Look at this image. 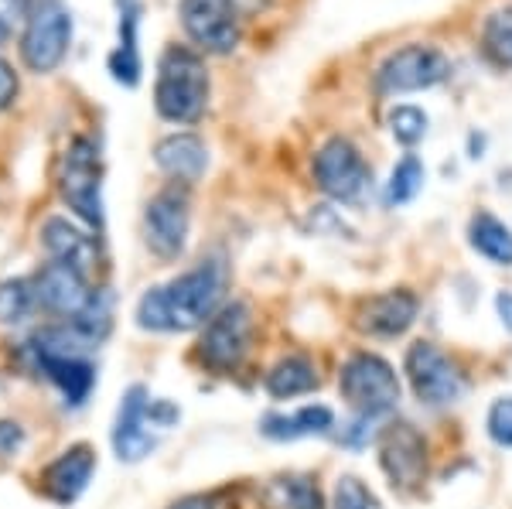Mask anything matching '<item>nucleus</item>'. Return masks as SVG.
Segmentation results:
<instances>
[{
	"label": "nucleus",
	"mask_w": 512,
	"mask_h": 509,
	"mask_svg": "<svg viewBox=\"0 0 512 509\" xmlns=\"http://www.w3.org/2000/svg\"><path fill=\"white\" fill-rule=\"evenodd\" d=\"M222 294H226L222 260H202L171 284L151 287L137 301V325L144 332H192L222 308Z\"/></svg>",
	"instance_id": "1"
},
{
	"label": "nucleus",
	"mask_w": 512,
	"mask_h": 509,
	"mask_svg": "<svg viewBox=\"0 0 512 509\" xmlns=\"http://www.w3.org/2000/svg\"><path fill=\"white\" fill-rule=\"evenodd\" d=\"M209 103V69L188 48H168L158 62V82H154V110L168 123H195L202 120Z\"/></svg>",
	"instance_id": "2"
},
{
	"label": "nucleus",
	"mask_w": 512,
	"mask_h": 509,
	"mask_svg": "<svg viewBox=\"0 0 512 509\" xmlns=\"http://www.w3.org/2000/svg\"><path fill=\"white\" fill-rule=\"evenodd\" d=\"M338 393L362 417H390L400 404V376L379 352L359 349L338 369Z\"/></svg>",
	"instance_id": "3"
},
{
	"label": "nucleus",
	"mask_w": 512,
	"mask_h": 509,
	"mask_svg": "<svg viewBox=\"0 0 512 509\" xmlns=\"http://www.w3.org/2000/svg\"><path fill=\"white\" fill-rule=\"evenodd\" d=\"M250 332H253V315L243 301L222 305L202 325V335H198V363L219 376L236 373L243 366L246 352H250Z\"/></svg>",
	"instance_id": "4"
},
{
	"label": "nucleus",
	"mask_w": 512,
	"mask_h": 509,
	"mask_svg": "<svg viewBox=\"0 0 512 509\" xmlns=\"http://www.w3.org/2000/svg\"><path fill=\"white\" fill-rule=\"evenodd\" d=\"M403 373H407L410 390L424 407H451L465 393V376H461L458 363L427 339H417L414 346H407Z\"/></svg>",
	"instance_id": "5"
},
{
	"label": "nucleus",
	"mask_w": 512,
	"mask_h": 509,
	"mask_svg": "<svg viewBox=\"0 0 512 509\" xmlns=\"http://www.w3.org/2000/svg\"><path fill=\"white\" fill-rule=\"evenodd\" d=\"M59 188L82 223L103 229V164H99V147L89 137H76L69 144L62 158Z\"/></svg>",
	"instance_id": "6"
},
{
	"label": "nucleus",
	"mask_w": 512,
	"mask_h": 509,
	"mask_svg": "<svg viewBox=\"0 0 512 509\" xmlns=\"http://www.w3.org/2000/svg\"><path fill=\"white\" fill-rule=\"evenodd\" d=\"M311 171H315V182L321 192H325L328 199L345 202V205L362 202V195H366V188H369V178H373L362 151L349 137H328V141L318 147L315 161H311Z\"/></svg>",
	"instance_id": "7"
},
{
	"label": "nucleus",
	"mask_w": 512,
	"mask_h": 509,
	"mask_svg": "<svg viewBox=\"0 0 512 509\" xmlns=\"http://www.w3.org/2000/svg\"><path fill=\"white\" fill-rule=\"evenodd\" d=\"M69 41H72V14L65 11L59 0H41L35 11L28 14L21 35V59L31 72L45 76L55 72L62 65V59L69 55Z\"/></svg>",
	"instance_id": "8"
},
{
	"label": "nucleus",
	"mask_w": 512,
	"mask_h": 509,
	"mask_svg": "<svg viewBox=\"0 0 512 509\" xmlns=\"http://www.w3.org/2000/svg\"><path fill=\"white\" fill-rule=\"evenodd\" d=\"M376 451H379V469L390 479V486L396 492H417L427 479V465H431V455H427V441L410 421H393L379 431L376 438Z\"/></svg>",
	"instance_id": "9"
},
{
	"label": "nucleus",
	"mask_w": 512,
	"mask_h": 509,
	"mask_svg": "<svg viewBox=\"0 0 512 509\" xmlns=\"http://www.w3.org/2000/svg\"><path fill=\"white\" fill-rule=\"evenodd\" d=\"M451 72L448 59L441 48L434 45H403L383 59L376 69V89L383 96H403V93H420L431 89L437 82H444Z\"/></svg>",
	"instance_id": "10"
},
{
	"label": "nucleus",
	"mask_w": 512,
	"mask_h": 509,
	"mask_svg": "<svg viewBox=\"0 0 512 509\" xmlns=\"http://www.w3.org/2000/svg\"><path fill=\"white\" fill-rule=\"evenodd\" d=\"M181 28L205 52L226 55L239 45V7L236 0H181Z\"/></svg>",
	"instance_id": "11"
},
{
	"label": "nucleus",
	"mask_w": 512,
	"mask_h": 509,
	"mask_svg": "<svg viewBox=\"0 0 512 509\" xmlns=\"http://www.w3.org/2000/svg\"><path fill=\"white\" fill-rule=\"evenodd\" d=\"M188 226H192V216H188V195L178 192V185L164 188V192H158L151 202H147V212H144L147 246H151L161 260H178L181 253H185Z\"/></svg>",
	"instance_id": "12"
},
{
	"label": "nucleus",
	"mask_w": 512,
	"mask_h": 509,
	"mask_svg": "<svg viewBox=\"0 0 512 509\" xmlns=\"http://www.w3.org/2000/svg\"><path fill=\"white\" fill-rule=\"evenodd\" d=\"M420 301L414 291L407 287H393V291L373 294V298H362L359 308H355L352 325L359 328L369 339H400V335L410 332V325L417 322Z\"/></svg>",
	"instance_id": "13"
},
{
	"label": "nucleus",
	"mask_w": 512,
	"mask_h": 509,
	"mask_svg": "<svg viewBox=\"0 0 512 509\" xmlns=\"http://www.w3.org/2000/svg\"><path fill=\"white\" fill-rule=\"evenodd\" d=\"M147 387L144 383H134L120 400L117 410V424H113V451H117L120 462H144L154 448H158V438L147 431Z\"/></svg>",
	"instance_id": "14"
},
{
	"label": "nucleus",
	"mask_w": 512,
	"mask_h": 509,
	"mask_svg": "<svg viewBox=\"0 0 512 509\" xmlns=\"http://www.w3.org/2000/svg\"><path fill=\"white\" fill-rule=\"evenodd\" d=\"M35 298L38 305L52 315H65V318H76L82 308L89 305L93 291L86 284V274L72 264H62V260H52L38 270L35 277Z\"/></svg>",
	"instance_id": "15"
},
{
	"label": "nucleus",
	"mask_w": 512,
	"mask_h": 509,
	"mask_svg": "<svg viewBox=\"0 0 512 509\" xmlns=\"http://www.w3.org/2000/svg\"><path fill=\"white\" fill-rule=\"evenodd\" d=\"M24 352L31 356V366L38 373H45L55 387L62 390L65 404L69 407H82L89 400V393L96 387V366L82 356H52V352H41L28 342Z\"/></svg>",
	"instance_id": "16"
},
{
	"label": "nucleus",
	"mask_w": 512,
	"mask_h": 509,
	"mask_svg": "<svg viewBox=\"0 0 512 509\" xmlns=\"http://www.w3.org/2000/svg\"><path fill=\"white\" fill-rule=\"evenodd\" d=\"M96 472V451L89 445H72L69 451H62L52 465L45 469V489L55 503L69 506L86 492L89 479Z\"/></svg>",
	"instance_id": "17"
},
{
	"label": "nucleus",
	"mask_w": 512,
	"mask_h": 509,
	"mask_svg": "<svg viewBox=\"0 0 512 509\" xmlns=\"http://www.w3.org/2000/svg\"><path fill=\"white\" fill-rule=\"evenodd\" d=\"M335 428V410L328 404H304L294 414H270L260 417V434L270 441H301V438H315V434H332Z\"/></svg>",
	"instance_id": "18"
},
{
	"label": "nucleus",
	"mask_w": 512,
	"mask_h": 509,
	"mask_svg": "<svg viewBox=\"0 0 512 509\" xmlns=\"http://www.w3.org/2000/svg\"><path fill=\"white\" fill-rule=\"evenodd\" d=\"M154 161L164 175H171L181 185H192L209 168V151H205L198 134H168L154 147Z\"/></svg>",
	"instance_id": "19"
},
{
	"label": "nucleus",
	"mask_w": 512,
	"mask_h": 509,
	"mask_svg": "<svg viewBox=\"0 0 512 509\" xmlns=\"http://www.w3.org/2000/svg\"><path fill=\"white\" fill-rule=\"evenodd\" d=\"M41 243H45L48 257L79 267L82 274H86V267L93 264L96 246H93V240H89V233H82L79 226H72L65 216L45 219V226H41Z\"/></svg>",
	"instance_id": "20"
},
{
	"label": "nucleus",
	"mask_w": 512,
	"mask_h": 509,
	"mask_svg": "<svg viewBox=\"0 0 512 509\" xmlns=\"http://www.w3.org/2000/svg\"><path fill=\"white\" fill-rule=\"evenodd\" d=\"M263 390H267L274 400L304 397V393L318 390V369L308 356L291 352V356L277 359V363L270 366V373L263 376Z\"/></svg>",
	"instance_id": "21"
},
{
	"label": "nucleus",
	"mask_w": 512,
	"mask_h": 509,
	"mask_svg": "<svg viewBox=\"0 0 512 509\" xmlns=\"http://www.w3.org/2000/svg\"><path fill=\"white\" fill-rule=\"evenodd\" d=\"M263 509H328V503L311 475H277L263 486Z\"/></svg>",
	"instance_id": "22"
},
{
	"label": "nucleus",
	"mask_w": 512,
	"mask_h": 509,
	"mask_svg": "<svg viewBox=\"0 0 512 509\" xmlns=\"http://www.w3.org/2000/svg\"><path fill=\"white\" fill-rule=\"evenodd\" d=\"M137 24H140L137 0H120V45H117V52L110 55V72H113V79L127 89H134L140 82Z\"/></svg>",
	"instance_id": "23"
},
{
	"label": "nucleus",
	"mask_w": 512,
	"mask_h": 509,
	"mask_svg": "<svg viewBox=\"0 0 512 509\" xmlns=\"http://www.w3.org/2000/svg\"><path fill=\"white\" fill-rule=\"evenodd\" d=\"M468 243L478 257H485L495 267H512V229L495 219L492 212L478 209L468 223Z\"/></svg>",
	"instance_id": "24"
},
{
	"label": "nucleus",
	"mask_w": 512,
	"mask_h": 509,
	"mask_svg": "<svg viewBox=\"0 0 512 509\" xmlns=\"http://www.w3.org/2000/svg\"><path fill=\"white\" fill-rule=\"evenodd\" d=\"M427 182V168L424 161L417 158V154H403L400 161H396L390 182H386V205H407L414 202L420 195V188Z\"/></svg>",
	"instance_id": "25"
},
{
	"label": "nucleus",
	"mask_w": 512,
	"mask_h": 509,
	"mask_svg": "<svg viewBox=\"0 0 512 509\" xmlns=\"http://www.w3.org/2000/svg\"><path fill=\"white\" fill-rule=\"evenodd\" d=\"M38 305L35 284L14 277V281L0 284V325H21L31 315V308Z\"/></svg>",
	"instance_id": "26"
},
{
	"label": "nucleus",
	"mask_w": 512,
	"mask_h": 509,
	"mask_svg": "<svg viewBox=\"0 0 512 509\" xmlns=\"http://www.w3.org/2000/svg\"><path fill=\"white\" fill-rule=\"evenodd\" d=\"M482 38H485V52L499 65H509L512 69V4L489 14V21H485V28H482Z\"/></svg>",
	"instance_id": "27"
},
{
	"label": "nucleus",
	"mask_w": 512,
	"mask_h": 509,
	"mask_svg": "<svg viewBox=\"0 0 512 509\" xmlns=\"http://www.w3.org/2000/svg\"><path fill=\"white\" fill-rule=\"evenodd\" d=\"M390 134L396 137V144L417 147L427 137V113L414 103L393 106L390 110Z\"/></svg>",
	"instance_id": "28"
},
{
	"label": "nucleus",
	"mask_w": 512,
	"mask_h": 509,
	"mask_svg": "<svg viewBox=\"0 0 512 509\" xmlns=\"http://www.w3.org/2000/svg\"><path fill=\"white\" fill-rule=\"evenodd\" d=\"M485 434L492 438V445L512 448V397L492 400L489 414H485Z\"/></svg>",
	"instance_id": "29"
},
{
	"label": "nucleus",
	"mask_w": 512,
	"mask_h": 509,
	"mask_svg": "<svg viewBox=\"0 0 512 509\" xmlns=\"http://www.w3.org/2000/svg\"><path fill=\"white\" fill-rule=\"evenodd\" d=\"M328 509H376V496L355 475H342Z\"/></svg>",
	"instance_id": "30"
},
{
	"label": "nucleus",
	"mask_w": 512,
	"mask_h": 509,
	"mask_svg": "<svg viewBox=\"0 0 512 509\" xmlns=\"http://www.w3.org/2000/svg\"><path fill=\"white\" fill-rule=\"evenodd\" d=\"M373 438H376V417H362V414H352V421L338 431V441L352 451H362Z\"/></svg>",
	"instance_id": "31"
},
{
	"label": "nucleus",
	"mask_w": 512,
	"mask_h": 509,
	"mask_svg": "<svg viewBox=\"0 0 512 509\" xmlns=\"http://www.w3.org/2000/svg\"><path fill=\"white\" fill-rule=\"evenodd\" d=\"M181 421V407L175 400H151L147 404V424H154V428H175Z\"/></svg>",
	"instance_id": "32"
},
{
	"label": "nucleus",
	"mask_w": 512,
	"mask_h": 509,
	"mask_svg": "<svg viewBox=\"0 0 512 509\" xmlns=\"http://www.w3.org/2000/svg\"><path fill=\"white\" fill-rule=\"evenodd\" d=\"M229 492L226 489H216V492H195V496H185L178 499L171 509H229Z\"/></svg>",
	"instance_id": "33"
},
{
	"label": "nucleus",
	"mask_w": 512,
	"mask_h": 509,
	"mask_svg": "<svg viewBox=\"0 0 512 509\" xmlns=\"http://www.w3.org/2000/svg\"><path fill=\"white\" fill-rule=\"evenodd\" d=\"M21 18H24V0H0V45L14 35Z\"/></svg>",
	"instance_id": "34"
},
{
	"label": "nucleus",
	"mask_w": 512,
	"mask_h": 509,
	"mask_svg": "<svg viewBox=\"0 0 512 509\" xmlns=\"http://www.w3.org/2000/svg\"><path fill=\"white\" fill-rule=\"evenodd\" d=\"M24 445V428L18 421H0V455H14Z\"/></svg>",
	"instance_id": "35"
},
{
	"label": "nucleus",
	"mask_w": 512,
	"mask_h": 509,
	"mask_svg": "<svg viewBox=\"0 0 512 509\" xmlns=\"http://www.w3.org/2000/svg\"><path fill=\"white\" fill-rule=\"evenodd\" d=\"M14 96H18V76H14L11 65L0 59V110H7L14 103Z\"/></svg>",
	"instance_id": "36"
},
{
	"label": "nucleus",
	"mask_w": 512,
	"mask_h": 509,
	"mask_svg": "<svg viewBox=\"0 0 512 509\" xmlns=\"http://www.w3.org/2000/svg\"><path fill=\"white\" fill-rule=\"evenodd\" d=\"M495 311H499V322L502 328L512 335V291H499L495 294Z\"/></svg>",
	"instance_id": "37"
},
{
	"label": "nucleus",
	"mask_w": 512,
	"mask_h": 509,
	"mask_svg": "<svg viewBox=\"0 0 512 509\" xmlns=\"http://www.w3.org/2000/svg\"><path fill=\"white\" fill-rule=\"evenodd\" d=\"M468 147H472V154H468V158H482V151H485V137L472 134V137H468Z\"/></svg>",
	"instance_id": "38"
}]
</instances>
